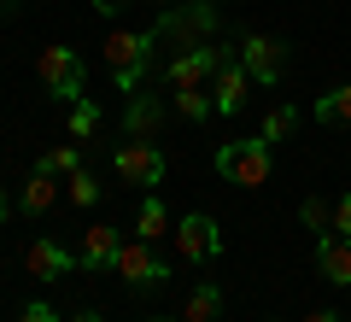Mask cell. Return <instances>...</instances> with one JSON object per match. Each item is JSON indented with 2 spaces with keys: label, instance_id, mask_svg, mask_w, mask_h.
I'll return each mask as SVG.
<instances>
[{
  "label": "cell",
  "instance_id": "cell-1",
  "mask_svg": "<svg viewBox=\"0 0 351 322\" xmlns=\"http://www.w3.org/2000/svg\"><path fill=\"white\" fill-rule=\"evenodd\" d=\"M152 47H158L152 30H112V36H106V65H112V76H117L123 94L141 88V76H147V65H152Z\"/></svg>",
  "mask_w": 351,
  "mask_h": 322
},
{
  "label": "cell",
  "instance_id": "cell-15",
  "mask_svg": "<svg viewBox=\"0 0 351 322\" xmlns=\"http://www.w3.org/2000/svg\"><path fill=\"white\" fill-rule=\"evenodd\" d=\"M18 205H24L29 217H41V211H53V205H59V176L36 170V176L24 182V194H18Z\"/></svg>",
  "mask_w": 351,
  "mask_h": 322
},
{
  "label": "cell",
  "instance_id": "cell-18",
  "mask_svg": "<svg viewBox=\"0 0 351 322\" xmlns=\"http://www.w3.org/2000/svg\"><path fill=\"white\" fill-rule=\"evenodd\" d=\"M176 112H182V117H193V124H199V117H211V112H217L211 88H176Z\"/></svg>",
  "mask_w": 351,
  "mask_h": 322
},
{
  "label": "cell",
  "instance_id": "cell-14",
  "mask_svg": "<svg viewBox=\"0 0 351 322\" xmlns=\"http://www.w3.org/2000/svg\"><path fill=\"white\" fill-rule=\"evenodd\" d=\"M158 124H164V100L158 94H129V112H123L129 141H152V135H158Z\"/></svg>",
  "mask_w": 351,
  "mask_h": 322
},
{
  "label": "cell",
  "instance_id": "cell-2",
  "mask_svg": "<svg viewBox=\"0 0 351 322\" xmlns=\"http://www.w3.org/2000/svg\"><path fill=\"white\" fill-rule=\"evenodd\" d=\"M217 176L234 187H263L269 182V141H223L217 147Z\"/></svg>",
  "mask_w": 351,
  "mask_h": 322
},
{
  "label": "cell",
  "instance_id": "cell-22",
  "mask_svg": "<svg viewBox=\"0 0 351 322\" xmlns=\"http://www.w3.org/2000/svg\"><path fill=\"white\" fill-rule=\"evenodd\" d=\"M316 117H322V124H351V82L316 100Z\"/></svg>",
  "mask_w": 351,
  "mask_h": 322
},
{
  "label": "cell",
  "instance_id": "cell-7",
  "mask_svg": "<svg viewBox=\"0 0 351 322\" xmlns=\"http://www.w3.org/2000/svg\"><path fill=\"white\" fill-rule=\"evenodd\" d=\"M117 281H129V287H164L170 281V264L152 252V240H123V252H117Z\"/></svg>",
  "mask_w": 351,
  "mask_h": 322
},
{
  "label": "cell",
  "instance_id": "cell-25",
  "mask_svg": "<svg viewBox=\"0 0 351 322\" xmlns=\"http://www.w3.org/2000/svg\"><path fill=\"white\" fill-rule=\"evenodd\" d=\"M18 322H59V310L36 299V305H24V310H18Z\"/></svg>",
  "mask_w": 351,
  "mask_h": 322
},
{
  "label": "cell",
  "instance_id": "cell-19",
  "mask_svg": "<svg viewBox=\"0 0 351 322\" xmlns=\"http://www.w3.org/2000/svg\"><path fill=\"white\" fill-rule=\"evenodd\" d=\"M36 170H47V176H59V182H64V176L82 170V147H53V152H41Z\"/></svg>",
  "mask_w": 351,
  "mask_h": 322
},
{
  "label": "cell",
  "instance_id": "cell-5",
  "mask_svg": "<svg viewBox=\"0 0 351 322\" xmlns=\"http://www.w3.org/2000/svg\"><path fill=\"white\" fill-rule=\"evenodd\" d=\"M36 76H41V94H53V100H64V106H76L82 100V59H76V47H41V59H36Z\"/></svg>",
  "mask_w": 351,
  "mask_h": 322
},
{
  "label": "cell",
  "instance_id": "cell-28",
  "mask_svg": "<svg viewBox=\"0 0 351 322\" xmlns=\"http://www.w3.org/2000/svg\"><path fill=\"white\" fill-rule=\"evenodd\" d=\"M304 322H339V317H334V310H311V317H304Z\"/></svg>",
  "mask_w": 351,
  "mask_h": 322
},
{
  "label": "cell",
  "instance_id": "cell-13",
  "mask_svg": "<svg viewBox=\"0 0 351 322\" xmlns=\"http://www.w3.org/2000/svg\"><path fill=\"white\" fill-rule=\"evenodd\" d=\"M316 270H322V281L351 287V240L346 235H322L316 240Z\"/></svg>",
  "mask_w": 351,
  "mask_h": 322
},
{
  "label": "cell",
  "instance_id": "cell-30",
  "mask_svg": "<svg viewBox=\"0 0 351 322\" xmlns=\"http://www.w3.org/2000/svg\"><path fill=\"white\" fill-rule=\"evenodd\" d=\"M71 322H100V310H76V317Z\"/></svg>",
  "mask_w": 351,
  "mask_h": 322
},
{
  "label": "cell",
  "instance_id": "cell-27",
  "mask_svg": "<svg viewBox=\"0 0 351 322\" xmlns=\"http://www.w3.org/2000/svg\"><path fill=\"white\" fill-rule=\"evenodd\" d=\"M123 6H129V0H94V12H100V18L106 12H123Z\"/></svg>",
  "mask_w": 351,
  "mask_h": 322
},
{
  "label": "cell",
  "instance_id": "cell-17",
  "mask_svg": "<svg viewBox=\"0 0 351 322\" xmlns=\"http://www.w3.org/2000/svg\"><path fill=\"white\" fill-rule=\"evenodd\" d=\"M217 317H223V293H217L211 281H199V287L188 293V310H182V322H217Z\"/></svg>",
  "mask_w": 351,
  "mask_h": 322
},
{
  "label": "cell",
  "instance_id": "cell-4",
  "mask_svg": "<svg viewBox=\"0 0 351 322\" xmlns=\"http://www.w3.org/2000/svg\"><path fill=\"white\" fill-rule=\"evenodd\" d=\"M240 47H223V41H205V47H188V53H176L170 65H164V82L170 88H205L217 71H223L228 59H234Z\"/></svg>",
  "mask_w": 351,
  "mask_h": 322
},
{
  "label": "cell",
  "instance_id": "cell-12",
  "mask_svg": "<svg viewBox=\"0 0 351 322\" xmlns=\"http://www.w3.org/2000/svg\"><path fill=\"white\" fill-rule=\"evenodd\" d=\"M246 82H252V76H246V65H240V53L211 76V100H217V112H223V117H234L240 106H246Z\"/></svg>",
  "mask_w": 351,
  "mask_h": 322
},
{
  "label": "cell",
  "instance_id": "cell-31",
  "mask_svg": "<svg viewBox=\"0 0 351 322\" xmlns=\"http://www.w3.org/2000/svg\"><path fill=\"white\" fill-rule=\"evenodd\" d=\"M0 12H18V0H0Z\"/></svg>",
  "mask_w": 351,
  "mask_h": 322
},
{
  "label": "cell",
  "instance_id": "cell-10",
  "mask_svg": "<svg viewBox=\"0 0 351 322\" xmlns=\"http://www.w3.org/2000/svg\"><path fill=\"white\" fill-rule=\"evenodd\" d=\"M24 270L36 275V281H59V275L76 270V258H71V252H64L53 235H36V240L24 246Z\"/></svg>",
  "mask_w": 351,
  "mask_h": 322
},
{
  "label": "cell",
  "instance_id": "cell-20",
  "mask_svg": "<svg viewBox=\"0 0 351 322\" xmlns=\"http://www.w3.org/2000/svg\"><path fill=\"white\" fill-rule=\"evenodd\" d=\"M64 194H71V205H100V176L94 170H76V176H64Z\"/></svg>",
  "mask_w": 351,
  "mask_h": 322
},
{
  "label": "cell",
  "instance_id": "cell-9",
  "mask_svg": "<svg viewBox=\"0 0 351 322\" xmlns=\"http://www.w3.org/2000/svg\"><path fill=\"white\" fill-rule=\"evenodd\" d=\"M240 65H246L252 82L276 88V82H281V71H287V47H281L276 36H246V41H240Z\"/></svg>",
  "mask_w": 351,
  "mask_h": 322
},
{
  "label": "cell",
  "instance_id": "cell-11",
  "mask_svg": "<svg viewBox=\"0 0 351 322\" xmlns=\"http://www.w3.org/2000/svg\"><path fill=\"white\" fill-rule=\"evenodd\" d=\"M117 252H123V235H117L112 223H94V229H82V252H76V264H82V270H112Z\"/></svg>",
  "mask_w": 351,
  "mask_h": 322
},
{
  "label": "cell",
  "instance_id": "cell-26",
  "mask_svg": "<svg viewBox=\"0 0 351 322\" xmlns=\"http://www.w3.org/2000/svg\"><path fill=\"white\" fill-rule=\"evenodd\" d=\"M334 235H346V240H351V194L334 205Z\"/></svg>",
  "mask_w": 351,
  "mask_h": 322
},
{
  "label": "cell",
  "instance_id": "cell-16",
  "mask_svg": "<svg viewBox=\"0 0 351 322\" xmlns=\"http://www.w3.org/2000/svg\"><path fill=\"white\" fill-rule=\"evenodd\" d=\"M164 235H170V211H164L158 194H147L135 211V240H164Z\"/></svg>",
  "mask_w": 351,
  "mask_h": 322
},
{
  "label": "cell",
  "instance_id": "cell-21",
  "mask_svg": "<svg viewBox=\"0 0 351 322\" xmlns=\"http://www.w3.org/2000/svg\"><path fill=\"white\" fill-rule=\"evenodd\" d=\"M293 129H299V112H293V106H269V117H263V129H258V135L269 141V147H276V141H287Z\"/></svg>",
  "mask_w": 351,
  "mask_h": 322
},
{
  "label": "cell",
  "instance_id": "cell-29",
  "mask_svg": "<svg viewBox=\"0 0 351 322\" xmlns=\"http://www.w3.org/2000/svg\"><path fill=\"white\" fill-rule=\"evenodd\" d=\"M6 217H12V199H6V187H0V223H6Z\"/></svg>",
  "mask_w": 351,
  "mask_h": 322
},
{
  "label": "cell",
  "instance_id": "cell-32",
  "mask_svg": "<svg viewBox=\"0 0 351 322\" xmlns=\"http://www.w3.org/2000/svg\"><path fill=\"white\" fill-rule=\"evenodd\" d=\"M152 322H176V317H152Z\"/></svg>",
  "mask_w": 351,
  "mask_h": 322
},
{
  "label": "cell",
  "instance_id": "cell-8",
  "mask_svg": "<svg viewBox=\"0 0 351 322\" xmlns=\"http://www.w3.org/2000/svg\"><path fill=\"white\" fill-rule=\"evenodd\" d=\"M176 252L188 264H211L217 252H223V235H217V217H205V211H188L182 223H176Z\"/></svg>",
  "mask_w": 351,
  "mask_h": 322
},
{
  "label": "cell",
  "instance_id": "cell-24",
  "mask_svg": "<svg viewBox=\"0 0 351 322\" xmlns=\"http://www.w3.org/2000/svg\"><path fill=\"white\" fill-rule=\"evenodd\" d=\"M299 223H304V229H316V235H322V229L334 235V211H328L322 199H304V205H299Z\"/></svg>",
  "mask_w": 351,
  "mask_h": 322
},
{
  "label": "cell",
  "instance_id": "cell-6",
  "mask_svg": "<svg viewBox=\"0 0 351 322\" xmlns=\"http://www.w3.org/2000/svg\"><path fill=\"white\" fill-rule=\"evenodd\" d=\"M112 170L123 187H158L164 182V152L152 147V141H123V147L112 152Z\"/></svg>",
  "mask_w": 351,
  "mask_h": 322
},
{
  "label": "cell",
  "instance_id": "cell-23",
  "mask_svg": "<svg viewBox=\"0 0 351 322\" xmlns=\"http://www.w3.org/2000/svg\"><path fill=\"white\" fill-rule=\"evenodd\" d=\"M94 129H100V106L94 100H76L71 106V141H88Z\"/></svg>",
  "mask_w": 351,
  "mask_h": 322
},
{
  "label": "cell",
  "instance_id": "cell-3",
  "mask_svg": "<svg viewBox=\"0 0 351 322\" xmlns=\"http://www.w3.org/2000/svg\"><path fill=\"white\" fill-rule=\"evenodd\" d=\"M152 36H158V47H164V41H176L182 53H188V47H205V41L217 36V6L188 0V6H176L164 24H152Z\"/></svg>",
  "mask_w": 351,
  "mask_h": 322
}]
</instances>
